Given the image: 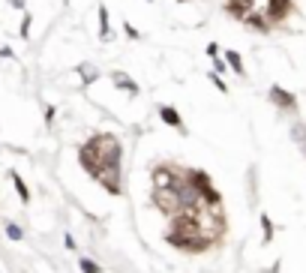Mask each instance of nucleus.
Segmentation results:
<instances>
[{
  "label": "nucleus",
  "mask_w": 306,
  "mask_h": 273,
  "mask_svg": "<svg viewBox=\"0 0 306 273\" xmlns=\"http://www.w3.org/2000/svg\"><path fill=\"white\" fill-rule=\"evenodd\" d=\"M153 204L165 216H174L186 207V186H168V189H153Z\"/></svg>",
  "instance_id": "nucleus-1"
},
{
  "label": "nucleus",
  "mask_w": 306,
  "mask_h": 273,
  "mask_svg": "<svg viewBox=\"0 0 306 273\" xmlns=\"http://www.w3.org/2000/svg\"><path fill=\"white\" fill-rule=\"evenodd\" d=\"M150 177H153V189H168V186H180L183 183V177L171 165H156Z\"/></svg>",
  "instance_id": "nucleus-2"
},
{
  "label": "nucleus",
  "mask_w": 306,
  "mask_h": 273,
  "mask_svg": "<svg viewBox=\"0 0 306 273\" xmlns=\"http://www.w3.org/2000/svg\"><path fill=\"white\" fill-rule=\"evenodd\" d=\"M78 162L84 165V171H87L93 180H99V174H102V162L96 159V153H93L90 144H81V150H78Z\"/></svg>",
  "instance_id": "nucleus-3"
},
{
  "label": "nucleus",
  "mask_w": 306,
  "mask_h": 273,
  "mask_svg": "<svg viewBox=\"0 0 306 273\" xmlns=\"http://www.w3.org/2000/svg\"><path fill=\"white\" fill-rule=\"evenodd\" d=\"M270 99H273V105L282 108V111H297V99H294V93L285 90V87H279V84L270 87Z\"/></svg>",
  "instance_id": "nucleus-4"
},
{
  "label": "nucleus",
  "mask_w": 306,
  "mask_h": 273,
  "mask_svg": "<svg viewBox=\"0 0 306 273\" xmlns=\"http://www.w3.org/2000/svg\"><path fill=\"white\" fill-rule=\"evenodd\" d=\"M159 117H162V123H168L171 129H177L180 135H186V123H183V117H180L177 108H171V105H159Z\"/></svg>",
  "instance_id": "nucleus-5"
},
{
  "label": "nucleus",
  "mask_w": 306,
  "mask_h": 273,
  "mask_svg": "<svg viewBox=\"0 0 306 273\" xmlns=\"http://www.w3.org/2000/svg\"><path fill=\"white\" fill-rule=\"evenodd\" d=\"M111 84L117 87V90H123V93H129V96H138V93H141V87L132 81L126 72H111Z\"/></svg>",
  "instance_id": "nucleus-6"
},
{
  "label": "nucleus",
  "mask_w": 306,
  "mask_h": 273,
  "mask_svg": "<svg viewBox=\"0 0 306 273\" xmlns=\"http://www.w3.org/2000/svg\"><path fill=\"white\" fill-rule=\"evenodd\" d=\"M96 18H99V42H111L114 33H111V18H108V6L105 3L96 6Z\"/></svg>",
  "instance_id": "nucleus-7"
},
{
  "label": "nucleus",
  "mask_w": 306,
  "mask_h": 273,
  "mask_svg": "<svg viewBox=\"0 0 306 273\" xmlns=\"http://www.w3.org/2000/svg\"><path fill=\"white\" fill-rule=\"evenodd\" d=\"M222 57H225V63H228V69H231L234 75H246V63H243V57H240V51H222Z\"/></svg>",
  "instance_id": "nucleus-8"
},
{
  "label": "nucleus",
  "mask_w": 306,
  "mask_h": 273,
  "mask_svg": "<svg viewBox=\"0 0 306 273\" xmlns=\"http://www.w3.org/2000/svg\"><path fill=\"white\" fill-rule=\"evenodd\" d=\"M78 75H81V84H84V87H90L96 78H99V69H96L93 63H81V66H78Z\"/></svg>",
  "instance_id": "nucleus-9"
},
{
  "label": "nucleus",
  "mask_w": 306,
  "mask_h": 273,
  "mask_svg": "<svg viewBox=\"0 0 306 273\" xmlns=\"http://www.w3.org/2000/svg\"><path fill=\"white\" fill-rule=\"evenodd\" d=\"M12 186H15V192H18V198L27 204V201H30V189H27V183H24L18 174H12Z\"/></svg>",
  "instance_id": "nucleus-10"
},
{
  "label": "nucleus",
  "mask_w": 306,
  "mask_h": 273,
  "mask_svg": "<svg viewBox=\"0 0 306 273\" xmlns=\"http://www.w3.org/2000/svg\"><path fill=\"white\" fill-rule=\"evenodd\" d=\"M261 231H264V243H270V237H273V225H270V216H261Z\"/></svg>",
  "instance_id": "nucleus-11"
},
{
  "label": "nucleus",
  "mask_w": 306,
  "mask_h": 273,
  "mask_svg": "<svg viewBox=\"0 0 306 273\" xmlns=\"http://www.w3.org/2000/svg\"><path fill=\"white\" fill-rule=\"evenodd\" d=\"M30 24H33V15H30V12H24V18H21V30H18V36H21V39H27V36H30Z\"/></svg>",
  "instance_id": "nucleus-12"
},
{
  "label": "nucleus",
  "mask_w": 306,
  "mask_h": 273,
  "mask_svg": "<svg viewBox=\"0 0 306 273\" xmlns=\"http://www.w3.org/2000/svg\"><path fill=\"white\" fill-rule=\"evenodd\" d=\"M207 78H210V84H213L216 90H222V93H228V84L222 81V75H216V72H207Z\"/></svg>",
  "instance_id": "nucleus-13"
},
{
  "label": "nucleus",
  "mask_w": 306,
  "mask_h": 273,
  "mask_svg": "<svg viewBox=\"0 0 306 273\" xmlns=\"http://www.w3.org/2000/svg\"><path fill=\"white\" fill-rule=\"evenodd\" d=\"M6 237H9V240H21V237H24V231H21L15 222H9V225H6Z\"/></svg>",
  "instance_id": "nucleus-14"
},
{
  "label": "nucleus",
  "mask_w": 306,
  "mask_h": 273,
  "mask_svg": "<svg viewBox=\"0 0 306 273\" xmlns=\"http://www.w3.org/2000/svg\"><path fill=\"white\" fill-rule=\"evenodd\" d=\"M78 267H81V273H99V264H96V261H90V258H81V261H78Z\"/></svg>",
  "instance_id": "nucleus-15"
},
{
  "label": "nucleus",
  "mask_w": 306,
  "mask_h": 273,
  "mask_svg": "<svg viewBox=\"0 0 306 273\" xmlns=\"http://www.w3.org/2000/svg\"><path fill=\"white\" fill-rule=\"evenodd\" d=\"M213 72H216V75L228 72V63H225V57H222V54H219V57H213Z\"/></svg>",
  "instance_id": "nucleus-16"
},
{
  "label": "nucleus",
  "mask_w": 306,
  "mask_h": 273,
  "mask_svg": "<svg viewBox=\"0 0 306 273\" xmlns=\"http://www.w3.org/2000/svg\"><path fill=\"white\" fill-rule=\"evenodd\" d=\"M123 33H126L129 39H132V42H135V39H141V33H138V30H135V27H132L129 21H123Z\"/></svg>",
  "instance_id": "nucleus-17"
},
{
  "label": "nucleus",
  "mask_w": 306,
  "mask_h": 273,
  "mask_svg": "<svg viewBox=\"0 0 306 273\" xmlns=\"http://www.w3.org/2000/svg\"><path fill=\"white\" fill-rule=\"evenodd\" d=\"M6 3L12 9H18V12H27V0H6Z\"/></svg>",
  "instance_id": "nucleus-18"
},
{
  "label": "nucleus",
  "mask_w": 306,
  "mask_h": 273,
  "mask_svg": "<svg viewBox=\"0 0 306 273\" xmlns=\"http://www.w3.org/2000/svg\"><path fill=\"white\" fill-rule=\"evenodd\" d=\"M219 54H222V48H219L216 42H207V57L213 60V57H219Z\"/></svg>",
  "instance_id": "nucleus-19"
},
{
  "label": "nucleus",
  "mask_w": 306,
  "mask_h": 273,
  "mask_svg": "<svg viewBox=\"0 0 306 273\" xmlns=\"http://www.w3.org/2000/svg\"><path fill=\"white\" fill-rule=\"evenodd\" d=\"M0 57H6V60H15V51H12L9 45H3V48H0Z\"/></svg>",
  "instance_id": "nucleus-20"
},
{
  "label": "nucleus",
  "mask_w": 306,
  "mask_h": 273,
  "mask_svg": "<svg viewBox=\"0 0 306 273\" xmlns=\"http://www.w3.org/2000/svg\"><path fill=\"white\" fill-rule=\"evenodd\" d=\"M54 114H57V111L48 105V108H45V123H51V120H54Z\"/></svg>",
  "instance_id": "nucleus-21"
},
{
  "label": "nucleus",
  "mask_w": 306,
  "mask_h": 273,
  "mask_svg": "<svg viewBox=\"0 0 306 273\" xmlns=\"http://www.w3.org/2000/svg\"><path fill=\"white\" fill-rule=\"evenodd\" d=\"M144 3H153V0H144Z\"/></svg>",
  "instance_id": "nucleus-22"
}]
</instances>
